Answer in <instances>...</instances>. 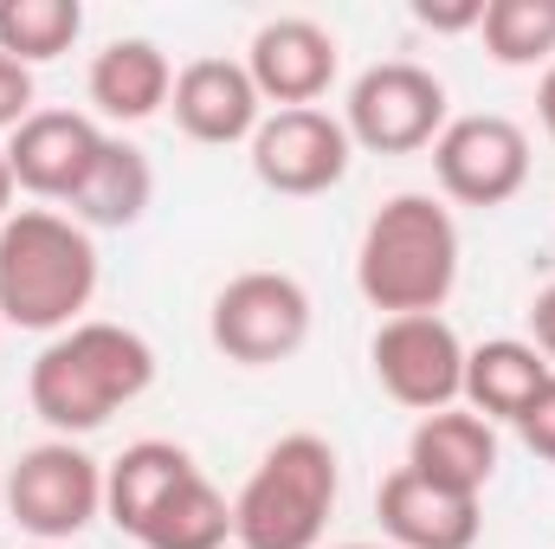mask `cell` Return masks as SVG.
Segmentation results:
<instances>
[{"instance_id":"ba28073f","label":"cell","mask_w":555,"mask_h":549,"mask_svg":"<svg viewBox=\"0 0 555 549\" xmlns=\"http://www.w3.org/2000/svg\"><path fill=\"white\" fill-rule=\"evenodd\" d=\"M369 362H375L382 395L414 413L459 408L465 395V343L446 317H382Z\"/></svg>"},{"instance_id":"5bb4252c","label":"cell","mask_w":555,"mask_h":549,"mask_svg":"<svg viewBox=\"0 0 555 549\" xmlns=\"http://www.w3.org/2000/svg\"><path fill=\"white\" fill-rule=\"evenodd\" d=\"M375 518H382V537H388L395 549H472L478 531H485L478 498L439 491V485H426V478L408 472V465L382 478Z\"/></svg>"},{"instance_id":"ac0fdd59","label":"cell","mask_w":555,"mask_h":549,"mask_svg":"<svg viewBox=\"0 0 555 549\" xmlns=\"http://www.w3.org/2000/svg\"><path fill=\"white\" fill-rule=\"evenodd\" d=\"M555 369L537 356V343H524V336H491V343H478V349H465V408L485 413L491 426L498 420H524V408L543 395V382H550Z\"/></svg>"},{"instance_id":"cb8c5ba5","label":"cell","mask_w":555,"mask_h":549,"mask_svg":"<svg viewBox=\"0 0 555 549\" xmlns=\"http://www.w3.org/2000/svg\"><path fill=\"white\" fill-rule=\"evenodd\" d=\"M517 433H524V446L543 459V465H555V375L543 382V395L524 408V420H517Z\"/></svg>"},{"instance_id":"f546056e","label":"cell","mask_w":555,"mask_h":549,"mask_svg":"<svg viewBox=\"0 0 555 549\" xmlns=\"http://www.w3.org/2000/svg\"><path fill=\"white\" fill-rule=\"evenodd\" d=\"M33 549H65V544H33Z\"/></svg>"},{"instance_id":"30bf717a","label":"cell","mask_w":555,"mask_h":549,"mask_svg":"<svg viewBox=\"0 0 555 549\" xmlns=\"http://www.w3.org/2000/svg\"><path fill=\"white\" fill-rule=\"evenodd\" d=\"M349 155H356V142L343 130V117H330L323 104H304V111H272L259 124L253 175L284 201H310L349 175Z\"/></svg>"},{"instance_id":"603a6c76","label":"cell","mask_w":555,"mask_h":549,"mask_svg":"<svg viewBox=\"0 0 555 549\" xmlns=\"http://www.w3.org/2000/svg\"><path fill=\"white\" fill-rule=\"evenodd\" d=\"M33 117V72L0 52V137H13Z\"/></svg>"},{"instance_id":"44dd1931","label":"cell","mask_w":555,"mask_h":549,"mask_svg":"<svg viewBox=\"0 0 555 549\" xmlns=\"http://www.w3.org/2000/svg\"><path fill=\"white\" fill-rule=\"evenodd\" d=\"M85 33V7L78 0H0V52L20 59L26 72L72 52Z\"/></svg>"},{"instance_id":"4316f807","label":"cell","mask_w":555,"mask_h":549,"mask_svg":"<svg viewBox=\"0 0 555 549\" xmlns=\"http://www.w3.org/2000/svg\"><path fill=\"white\" fill-rule=\"evenodd\" d=\"M537 117H543V137L555 142V65H543V85H537Z\"/></svg>"},{"instance_id":"7c38bea8","label":"cell","mask_w":555,"mask_h":549,"mask_svg":"<svg viewBox=\"0 0 555 549\" xmlns=\"http://www.w3.org/2000/svg\"><path fill=\"white\" fill-rule=\"evenodd\" d=\"M168 111H175V130L188 142H207V149H227V142H253L266 124V98L253 85V72L240 59H194L175 72V91H168Z\"/></svg>"},{"instance_id":"52a82bcc","label":"cell","mask_w":555,"mask_h":549,"mask_svg":"<svg viewBox=\"0 0 555 549\" xmlns=\"http://www.w3.org/2000/svg\"><path fill=\"white\" fill-rule=\"evenodd\" d=\"M446 85L414 65V59H382L369 65L356 85H349V104H343V130L356 149L369 155H414L433 149L446 130Z\"/></svg>"},{"instance_id":"d6986e66","label":"cell","mask_w":555,"mask_h":549,"mask_svg":"<svg viewBox=\"0 0 555 549\" xmlns=\"http://www.w3.org/2000/svg\"><path fill=\"white\" fill-rule=\"evenodd\" d=\"M149 201H155V168H149V155L124 137H104L91 175H85V188H78L65 207H72V220L91 233V227H137L142 214H149Z\"/></svg>"},{"instance_id":"8992f818","label":"cell","mask_w":555,"mask_h":549,"mask_svg":"<svg viewBox=\"0 0 555 549\" xmlns=\"http://www.w3.org/2000/svg\"><path fill=\"white\" fill-rule=\"evenodd\" d=\"M207 336L240 369H278L310 343V291L291 272H240L220 284Z\"/></svg>"},{"instance_id":"6da1fadb","label":"cell","mask_w":555,"mask_h":549,"mask_svg":"<svg viewBox=\"0 0 555 549\" xmlns=\"http://www.w3.org/2000/svg\"><path fill=\"white\" fill-rule=\"evenodd\" d=\"M149 382H155L149 336H137L130 323H72L33 356L26 401L59 439H78V433H98L130 401H142Z\"/></svg>"},{"instance_id":"5b68a950","label":"cell","mask_w":555,"mask_h":549,"mask_svg":"<svg viewBox=\"0 0 555 549\" xmlns=\"http://www.w3.org/2000/svg\"><path fill=\"white\" fill-rule=\"evenodd\" d=\"M7 511L33 544H72L104 518V465L78 439H39L7 472Z\"/></svg>"},{"instance_id":"83f0119b","label":"cell","mask_w":555,"mask_h":549,"mask_svg":"<svg viewBox=\"0 0 555 549\" xmlns=\"http://www.w3.org/2000/svg\"><path fill=\"white\" fill-rule=\"evenodd\" d=\"M13 214V168H7V142H0V227Z\"/></svg>"},{"instance_id":"484cf974","label":"cell","mask_w":555,"mask_h":549,"mask_svg":"<svg viewBox=\"0 0 555 549\" xmlns=\"http://www.w3.org/2000/svg\"><path fill=\"white\" fill-rule=\"evenodd\" d=\"M530 343H537V356L555 369V284H543L530 297Z\"/></svg>"},{"instance_id":"ffe728a7","label":"cell","mask_w":555,"mask_h":549,"mask_svg":"<svg viewBox=\"0 0 555 549\" xmlns=\"http://www.w3.org/2000/svg\"><path fill=\"white\" fill-rule=\"evenodd\" d=\"M227 537H233V505H227L201 472L181 478V485L162 498V511L137 531L142 549H227Z\"/></svg>"},{"instance_id":"4dcf8cb0","label":"cell","mask_w":555,"mask_h":549,"mask_svg":"<svg viewBox=\"0 0 555 549\" xmlns=\"http://www.w3.org/2000/svg\"><path fill=\"white\" fill-rule=\"evenodd\" d=\"M0 330H7V323H0Z\"/></svg>"},{"instance_id":"e0dca14e","label":"cell","mask_w":555,"mask_h":549,"mask_svg":"<svg viewBox=\"0 0 555 549\" xmlns=\"http://www.w3.org/2000/svg\"><path fill=\"white\" fill-rule=\"evenodd\" d=\"M194 472H201L194 452L175 446V439H137V446H124V452L104 465V518H111L124 537H137L142 524L162 511V498H168L181 478H194Z\"/></svg>"},{"instance_id":"2e32d148","label":"cell","mask_w":555,"mask_h":549,"mask_svg":"<svg viewBox=\"0 0 555 549\" xmlns=\"http://www.w3.org/2000/svg\"><path fill=\"white\" fill-rule=\"evenodd\" d=\"M85 91H91V104H98L111 124H142V117H155V111L168 104L175 65H168V52H162L155 39H111V46L91 59Z\"/></svg>"},{"instance_id":"d4e9b609","label":"cell","mask_w":555,"mask_h":549,"mask_svg":"<svg viewBox=\"0 0 555 549\" xmlns=\"http://www.w3.org/2000/svg\"><path fill=\"white\" fill-rule=\"evenodd\" d=\"M414 20L420 26H433V33H465V26L485 20V0H459V7H433V0H420Z\"/></svg>"},{"instance_id":"9c48e42d","label":"cell","mask_w":555,"mask_h":549,"mask_svg":"<svg viewBox=\"0 0 555 549\" xmlns=\"http://www.w3.org/2000/svg\"><path fill=\"white\" fill-rule=\"evenodd\" d=\"M433 175H439L446 201H459V207H504L530 181V137H524V124H511L498 111L452 117L433 142Z\"/></svg>"},{"instance_id":"f1b7e54d","label":"cell","mask_w":555,"mask_h":549,"mask_svg":"<svg viewBox=\"0 0 555 549\" xmlns=\"http://www.w3.org/2000/svg\"><path fill=\"white\" fill-rule=\"evenodd\" d=\"M336 549H395V544H336Z\"/></svg>"},{"instance_id":"7402d4cb","label":"cell","mask_w":555,"mask_h":549,"mask_svg":"<svg viewBox=\"0 0 555 549\" xmlns=\"http://www.w3.org/2000/svg\"><path fill=\"white\" fill-rule=\"evenodd\" d=\"M485 52L498 65H555V0H485Z\"/></svg>"},{"instance_id":"8fae6325","label":"cell","mask_w":555,"mask_h":549,"mask_svg":"<svg viewBox=\"0 0 555 549\" xmlns=\"http://www.w3.org/2000/svg\"><path fill=\"white\" fill-rule=\"evenodd\" d=\"M336 65H343L336 33L323 20H310V13H278V20H266L253 33V46H246V72H253L259 98L278 104V111L317 104L336 85Z\"/></svg>"},{"instance_id":"7a4b0ae2","label":"cell","mask_w":555,"mask_h":549,"mask_svg":"<svg viewBox=\"0 0 555 549\" xmlns=\"http://www.w3.org/2000/svg\"><path fill=\"white\" fill-rule=\"evenodd\" d=\"M98 297V246L72 214L20 207L0 227V323L59 336Z\"/></svg>"},{"instance_id":"277c9868","label":"cell","mask_w":555,"mask_h":549,"mask_svg":"<svg viewBox=\"0 0 555 549\" xmlns=\"http://www.w3.org/2000/svg\"><path fill=\"white\" fill-rule=\"evenodd\" d=\"M343 472L323 433H284L266 446L253 478L233 498V544L240 549H317L330 531Z\"/></svg>"},{"instance_id":"4fadbf2b","label":"cell","mask_w":555,"mask_h":549,"mask_svg":"<svg viewBox=\"0 0 555 549\" xmlns=\"http://www.w3.org/2000/svg\"><path fill=\"white\" fill-rule=\"evenodd\" d=\"M98 149H104V130L85 111H33L7 137V168H13V188H26L33 201H72Z\"/></svg>"},{"instance_id":"9a60e30c","label":"cell","mask_w":555,"mask_h":549,"mask_svg":"<svg viewBox=\"0 0 555 549\" xmlns=\"http://www.w3.org/2000/svg\"><path fill=\"white\" fill-rule=\"evenodd\" d=\"M408 472H420L439 491L478 498L498 478V426L472 408H439L420 413L414 439H408Z\"/></svg>"},{"instance_id":"3957f363","label":"cell","mask_w":555,"mask_h":549,"mask_svg":"<svg viewBox=\"0 0 555 549\" xmlns=\"http://www.w3.org/2000/svg\"><path fill=\"white\" fill-rule=\"evenodd\" d=\"M459 284V220L433 194H395L362 227L356 291L388 317H439Z\"/></svg>"}]
</instances>
